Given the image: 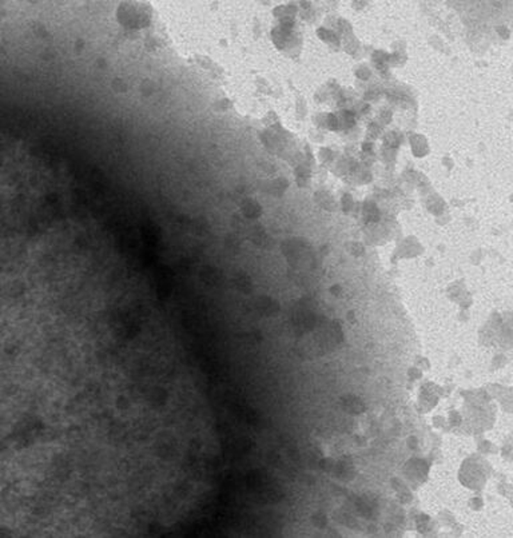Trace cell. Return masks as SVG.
Returning a JSON list of instances; mask_svg holds the SVG:
<instances>
[{"label":"cell","instance_id":"cell-1","mask_svg":"<svg viewBox=\"0 0 513 538\" xmlns=\"http://www.w3.org/2000/svg\"><path fill=\"white\" fill-rule=\"evenodd\" d=\"M146 10L145 6H138V4H123L120 7L118 17L123 26L130 27V28H140L147 24L149 22V11Z\"/></svg>","mask_w":513,"mask_h":538}]
</instances>
